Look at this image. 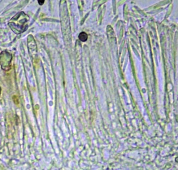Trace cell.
<instances>
[{
  "label": "cell",
  "mask_w": 178,
  "mask_h": 170,
  "mask_svg": "<svg viewBox=\"0 0 178 170\" xmlns=\"http://www.w3.org/2000/svg\"><path fill=\"white\" fill-rule=\"evenodd\" d=\"M45 1H44V0H43V1H37L38 3H39V5L40 6L43 5Z\"/></svg>",
  "instance_id": "277c9868"
},
{
  "label": "cell",
  "mask_w": 178,
  "mask_h": 170,
  "mask_svg": "<svg viewBox=\"0 0 178 170\" xmlns=\"http://www.w3.org/2000/svg\"><path fill=\"white\" fill-rule=\"evenodd\" d=\"M21 12L17 14L11 20L15 21V23H18V24H8L10 27L15 33L20 34L26 31L28 28V25H25V24L28 22L29 18L28 15L23 13L22 18H21Z\"/></svg>",
  "instance_id": "6da1fadb"
},
{
  "label": "cell",
  "mask_w": 178,
  "mask_h": 170,
  "mask_svg": "<svg viewBox=\"0 0 178 170\" xmlns=\"http://www.w3.org/2000/svg\"><path fill=\"white\" fill-rule=\"evenodd\" d=\"M79 40L83 42L86 41L88 39V35L87 34L84 32H82L80 33L79 36Z\"/></svg>",
  "instance_id": "3957f363"
},
{
  "label": "cell",
  "mask_w": 178,
  "mask_h": 170,
  "mask_svg": "<svg viewBox=\"0 0 178 170\" xmlns=\"http://www.w3.org/2000/svg\"><path fill=\"white\" fill-rule=\"evenodd\" d=\"M11 59V55L9 53L4 51L1 53V63L3 70L8 71L10 69Z\"/></svg>",
  "instance_id": "7a4b0ae2"
}]
</instances>
